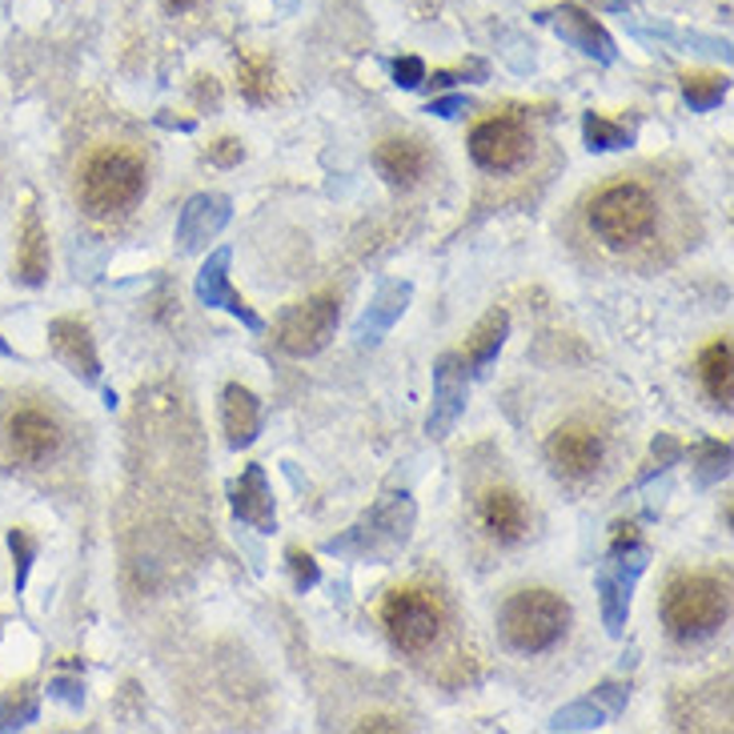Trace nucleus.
I'll list each match as a JSON object with an SVG mask.
<instances>
[{
    "label": "nucleus",
    "instance_id": "f257e3e1",
    "mask_svg": "<svg viewBox=\"0 0 734 734\" xmlns=\"http://www.w3.org/2000/svg\"><path fill=\"white\" fill-rule=\"evenodd\" d=\"M149 189V169L133 149L101 145L77 169V201L93 222H117L137 210Z\"/></svg>",
    "mask_w": 734,
    "mask_h": 734
},
{
    "label": "nucleus",
    "instance_id": "39448f33",
    "mask_svg": "<svg viewBox=\"0 0 734 734\" xmlns=\"http://www.w3.org/2000/svg\"><path fill=\"white\" fill-rule=\"evenodd\" d=\"M566 626H571V602L546 586L518 590L501 607V639L518 654H546L562 642Z\"/></svg>",
    "mask_w": 734,
    "mask_h": 734
},
{
    "label": "nucleus",
    "instance_id": "c85d7f7f",
    "mask_svg": "<svg viewBox=\"0 0 734 734\" xmlns=\"http://www.w3.org/2000/svg\"><path fill=\"white\" fill-rule=\"evenodd\" d=\"M36 719V690L29 682L12 687L0 702V731H21Z\"/></svg>",
    "mask_w": 734,
    "mask_h": 734
},
{
    "label": "nucleus",
    "instance_id": "20e7f679",
    "mask_svg": "<svg viewBox=\"0 0 734 734\" xmlns=\"http://www.w3.org/2000/svg\"><path fill=\"white\" fill-rule=\"evenodd\" d=\"M731 618V583L719 574L682 571L663 590V622L670 639L699 642Z\"/></svg>",
    "mask_w": 734,
    "mask_h": 734
},
{
    "label": "nucleus",
    "instance_id": "c9c22d12",
    "mask_svg": "<svg viewBox=\"0 0 734 734\" xmlns=\"http://www.w3.org/2000/svg\"><path fill=\"white\" fill-rule=\"evenodd\" d=\"M48 695H53V699H65V702H72V707H81V682H72V678H57V682H53V690H48Z\"/></svg>",
    "mask_w": 734,
    "mask_h": 734
},
{
    "label": "nucleus",
    "instance_id": "0eeeda50",
    "mask_svg": "<svg viewBox=\"0 0 734 734\" xmlns=\"http://www.w3.org/2000/svg\"><path fill=\"white\" fill-rule=\"evenodd\" d=\"M341 321L338 293H314L305 302L290 305L278 321V350L290 358H314L334 341Z\"/></svg>",
    "mask_w": 734,
    "mask_h": 734
},
{
    "label": "nucleus",
    "instance_id": "473e14b6",
    "mask_svg": "<svg viewBox=\"0 0 734 734\" xmlns=\"http://www.w3.org/2000/svg\"><path fill=\"white\" fill-rule=\"evenodd\" d=\"M389 72H394V84H402V89L426 84V65H421V57H397L394 65H389Z\"/></svg>",
    "mask_w": 734,
    "mask_h": 734
},
{
    "label": "nucleus",
    "instance_id": "aec40b11",
    "mask_svg": "<svg viewBox=\"0 0 734 734\" xmlns=\"http://www.w3.org/2000/svg\"><path fill=\"white\" fill-rule=\"evenodd\" d=\"M234 513L245 526H253L261 534L278 530V510H273V494H269L266 470L245 466L241 478L234 482Z\"/></svg>",
    "mask_w": 734,
    "mask_h": 734
},
{
    "label": "nucleus",
    "instance_id": "bb28decb",
    "mask_svg": "<svg viewBox=\"0 0 734 734\" xmlns=\"http://www.w3.org/2000/svg\"><path fill=\"white\" fill-rule=\"evenodd\" d=\"M726 93H731V77H723V72H687L682 77V101L695 113H711L714 105H723Z\"/></svg>",
    "mask_w": 734,
    "mask_h": 734
},
{
    "label": "nucleus",
    "instance_id": "2f4dec72",
    "mask_svg": "<svg viewBox=\"0 0 734 734\" xmlns=\"http://www.w3.org/2000/svg\"><path fill=\"white\" fill-rule=\"evenodd\" d=\"M285 558H290L293 586H297V590H314V586H317V578H321V571H317V562L309 558L305 550H290Z\"/></svg>",
    "mask_w": 734,
    "mask_h": 734
},
{
    "label": "nucleus",
    "instance_id": "4468645a",
    "mask_svg": "<svg viewBox=\"0 0 734 734\" xmlns=\"http://www.w3.org/2000/svg\"><path fill=\"white\" fill-rule=\"evenodd\" d=\"M478 526L482 534L494 538L498 546H513L522 542L530 530V510L518 489L510 486H489L478 494Z\"/></svg>",
    "mask_w": 734,
    "mask_h": 734
},
{
    "label": "nucleus",
    "instance_id": "5701e85b",
    "mask_svg": "<svg viewBox=\"0 0 734 734\" xmlns=\"http://www.w3.org/2000/svg\"><path fill=\"white\" fill-rule=\"evenodd\" d=\"M409 297H414V285L409 281H389V285H382V293L373 297V305L362 314V321H358V341H382L389 329H394V321L402 314H406Z\"/></svg>",
    "mask_w": 734,
    "mask_h": 734
},
{
    "label": "nucleus",
    "instance_id": "4c0bfd02",
    "mask_svg": "<svg viewBox=\"0 0 734 734\" xmlns=\"http://www.w3.org/2000/svg\"><path fill=\"white\" fill-rule=\"evenodd\" d=\"M362 731H402V723H394V719H365Z\"/></svg>",
    "mask_w": 734,
    "mask_h": 734
},
{
    "label": "nucleus",
    "instance_id": "412c9836",
    "mask_svg": "<svg viewBox=\"0 0 734 734\" xmlns=\"http://www.w3.org/2000/svg\"><path fill=\"white\" fill-rule=\"evenodd\" d=\"M222 426H225V438L234 450H245V445L257 442V433H261V402H257L253 389H245V385H225L222 394Z\"/></svg>",
    "mask_w": 734,
    "mask_h": 734
},
{
    "label": "nucleus",
    "instance_id": "f704fd0d",
    "mask_svg": "<svg viewBox=\"0 0 734 734\" xmlns=\"http://www.w3.org/2000/svg\"><path fill=\"white\" fill-rule=\"evenodd\" d=\"M426 113H438V117H458V113H466V97H438L426 105Z\"/></svg>",
    "mask_w": 734,
    "mask_h": 734
},
{
    "label": "nucleus",
    "instance_id": "a878e982",
    "mask_svg": "<svg viewBox=\"0 0 734 734\" xmlns=\"http://www.w3.org/2000/svg\"><path fill=\"white\" fill-rule=\"evenodd\" d=\"M237 89L249 105H266L278 97V69L273 60L261 57V53H241L237 57Z\"/></svg>",
    "mask_w": 734,
    "mask_h": 734
},
{
    "label": "nucleus",
    "instance_id": "e433bc0d",
    "mask_svg": "<svg viewBox=\"0 0 734 734\" xmlns=\"http://www.w3.org/2000/svg\"><path fill=\"white\" fill-rule=\"evenodd\" d=\"M630 546H639V526H634V522H618L610 550H630Z\"/></svg>",
    "mask_w": 734,
    "mask_h": 734
},
{
    "label": "nucleus",
    "instance_id": "f03ea898",
    "mask_svg": "<svg viewBox=\"0 0 734 734\" xmlns=\"http://www.w3.org/2000/svg\"><path fill=\"white\" fill-rule=\"evenodd\" d=\"M586 225L602 249L610 253H630L654 237L658 229V197L642 181H614L602 185L586 210Z\"/></svg>",
    "mask_w": 734,
    "mask_h": 734
},
{
    "label": "nucleus",
    "instance_id": "b1692460",
    "mask_svg": "<svg viewBox=\"0 0 734 734\" xmlns=\"http://www.w3.org/2000/svg\"><path fill=\"white\" fill-rule=\"evenodd\" d=\"M506 334H510V314H506V309H489V314L478 321V329H474L470 341H466V353H462L466 370L482 377L489 365L498 362L501 346H506Z\"/></svg>",
    "mask_w": 734,
    "mask_h": 734
},
{
    "label": "nucleus",
    "instance_id": "7c9ffc66",
    "mask_svg": "<svg viewBox=\"0 0 734 734\" xmlns=\"http://www.w3.org/2000/svg\"><path fill=\"white\" fill-rule=\"evenodd\" d=\"M9 550H12V558H16L12 586H16V590H24V583H29V571H33V558H36V542L24 534V530H9Z\"/></svg>",
    "mask_w": 734,
    "mask_h": 734
},
{
    "label": "nucleus",
    "instance_id": "423d86ee",
    "mask_svg": "<svg viewBox=\"0 0 734 734\" xmlns=\"http://www.w3.org/2000/svg\"><path fill=\"white\" fill-rule=\"evenodd\" d=\"M414 501L409 494H389L385 501H377L365 522H358L346 538L329 542V554H370V558H394L397 550L406 546L409 530H414Z\"/></svg>",
    "mask_w": 734,
    "mask_h": 734
},
{
    "label": "nucleus",
    "instance_id": "f3484780",
    "mask_svg": "<svg viewBox=\"0 0 734 734\" xmlns=\"http://www.w3.org/2000/svg\"><path fill=\"white\" fill-rule=\"evenodd\" d=\"M48 341H53V350H57L60 362L69 365L81 382H89V385L101 382V358H97L89 326L72 321V317H57V321L48 326Z\"/></svg>",
    "mask_w": 734,
    "mask_h": 734
},
{
    "label": "nucleus",
    "instance_id": "dca6fc26",
    "mask_svg": "<svg viewBox=\"0 0 734 734\" xmlns=\"http://www.w3.org/2000/svg\"><path fill=\"white\" fill-rule=\"evenodd\" d=\"M229 217H234V201L225 193H197L185 201V210L177 217V241L185 253H193L201 245H210V237L222 234Z\"/></svg>",
    "mask_w": 734,
    "mask_h": 734
},
{
    "label": "nucleus",
    "instance_id": "ea45409f",
    "mask_svg": "<svg viewBox=\"0 0 734 734\" xmlns=\"http://www.w3.org/2000/svg\"><path fill=\"white\" fill-rule=\"evenodd\" d=\"M193 4H197V0H169V9H177V12H189Z\"/></svg>",
    "mask_w": 734,
    "mask_h": 734
},
{
    "label": "nucleus",
    "instance_id": "6ab92c4d",
    "mask_svg": "<svg viewBox=\"0 0 734 734\" xmlns=\"http://www.w3.org/2000/svg\"><path fill=\"white\" fill-rule=\"evenodd\" d=\"M373 165H377V173H382L389 185L409 189L426 177V169H430V153H426V145L414 137H389L373 149Z\"/></svg>",
    "mask_w": 734,
    "mask_h": 734
},
{
    "label": "nucleus",
    "instance_id": "6e6552de",
    "mask_svg": "<svg viewBox=\"0 0 734 734\" xmlns=\"http://www.w3.org/2000/svg\"><path fill=\"white\" fill-rule=\"evenodd\" d=\"M530 153V125L522 113H494L470 133V157L486 173H513Z\"/></svg>",
    "mask_w": 734,
    "mask_h": 734
},
{
    "label": "nucleus",
    "instance_id": "1a4fd4ad",
    "mask_svg": "<svg viewBox=\"0 0 734 734\" xmlns=\"http://www.w3.org/2000/svg\"><path fill=\"white\" fill-rule=\"evenodd\" d=\"M4 442H9L12 462L21 466H45L48 458L60 454L65 445V426L53 409L45 406H16L4 421Z\"/></svg>",
    "mask_w": 734,
    "mask_h": 734
},
{
    "label": "nucleus",
    "instance_id": "393cba45",
    "mask_svg": "<svg viewBox=\"0 0 734 734\" xmlns=\"http://www.w3.org/2000/svg\"><path fill=\"white\" fill-rule=\"evenodd\" d=\"M731 338H714L707 350L699 353V385L707 389L714 406L731 409L734 397V370H731Z\"/></svg>",
    "mask_w": 734,
    "mask_h": 734
},
{
    "label": "nucleus",
    "instance_id": "ddd939ff",
    "mask_svg": "<svg viewBox=\"0 0 734 734\" xmlns=\"http://www.w3.org/2000/svg\"><path fill=\"white\" fill-rule=\"evenodd\" d=\"M193 293H197L201 305L234 314L245 329H253V334H257V329H266L261 314H253V309H249V302H245L241 293L229 285V249H217V253H210V261L201 266L197 281H193Z\"/></svg>",
    "mask_w": 734,
    "mask_h": 734
},
{
    "label": "nucleus",
    "instance_id": "72a5a7b5",
    "mask_svg": "<svg viewBox=\"0 0 734 734\" xmlns=\"http://www.w3.org/2000/svg\"><path fill=\"white\" fill-rule=\"evenodd\" d=\"M241 157H245L241 140H234V137H222L217 145H210V161L222 165V169H229V165H241Z\"/></svg>",
    "mask_w": 734,
    "mask_h": 734
},
{
    "label": "nucleus",
    "instance_id": "2eb2a0df",
    "mask_svg": "<svg viewBox=\"0 0 734 734\" xmlns=\"http://www.w3.org/2000/svg\"><path fill=\"white\" fill-rule=\"evenodd\" d=\"M538 21H546L566 45L586 53V57H595L598 65H614V57H618L614 36H610L586 9H578V4H562V9H554V12H542Z\"/></svg>",
    "mask_w": 734,
    "mask_h": 734
},
{
    "label": "nucleus",
    "instance_id": "c756f323",
    "mask_svg": "<svg viewBox=\"0 0 734 734\" xmlns=\"http://www.w3.org/2000/svg\"><path fill=\"white\" fill-rule=\"evenodd\" d=\"M731 474V445L726 442H707L699 450V486L726 478Z\"/></svg>",
    "mask_w": 734,
    "mask_h": 734
},
{
    "label": "nucleus",
    "instance_id": "9d476101",
    "mask_svg": "<svg viewBox=\"0 0 734 734\" xmlns=\"http://www.w3.org/2000/svg\"><path fill=\"white\" fill-rule=\"evenodd\" d=\"M602 458H607V433L598 430L595 421H566L546 442L550 470L566 482H583L598 474Z\"/></svg>",
    "mask_w": 734,
    "mask_h": 734
},
{
    "label": "nucleus",
    "instance_id": "f8f14e48",
    "mask_svg": "<svg viewBox=\"0 0 734 734\" xmlns=\"http://www.w3.org/2000/svg\"><path fill=\"white\" fill-rule=\"evenodd\" d=\"M466 397H470V370L462 362V353H442L433 362V406L430 418H426V433L430 438H445L454 430L458 418L466 414Z\"/></svg>",
    "mask_w": 734,
    "mask_h": 734
},
{
    "label": "nucleus",
    "instance_id": "7ed1b4c3",
    "mask_svg": "<svg viewBox=\"0 0 734 734\" xmlns=\"http://www.w3.org/2000/svg\"><path fill=\"white\" fill-rule=\"evenodd\" d=\"M385 634L402 654H430L442 646L445 630H450V602L442 590H433L430 583H406L394 586L377 607Z\"/></svg>",
    "mask_w": 734,
    "mask_h": 734
},
{
    "label": "nucleus",
    "instance_id": "58836bf2",
    "mask_svg": "<svg viewBox=\"0 0 734 734\" xmlns=\"http://www.w3.org/2000/svg\"><path fill=\"white\" fill-rule=\"evenodd\" d=\"M598 9H607V12H626V9H634L639 0H595Z\"/></svg>",
    "mask_w": 734,
    "mask_h": 734
},
{
    "label": "nucleus",
    "instance_id": "cd10ccee",
    "mask_svg": "<svg viewBox=\"0 0 734 734\" xmlns=\"http://www.w3.org/2000/svg\"><path fill=\"white\" fill-rule=\"evenodd\" d=\"M583 137L590 153H614V149H630V145H634V128H622L614 125V121L598 117V113H586Z\"/></svg>",
    "mask_w": 734,
    "mask_h": 734
},
{
    "label": "nucleus",
    "instance_id": "a211bd4d",
    "mask_svg": "<svg viewBox=\"0 0 734 734\" xmlns=\"http://www.w3.org/2000/svg\"><path fill=\"white\" fill-rule=\"evenodd\" d=\"M626 702H630V687L607 682V687H598L595 695H586L583 702H574V707L554 714L550 731H598L602 723H610V719H618V714L626 711Z\"/></svg>",
    "mask_w": 734,
    "mask_h": 734
},
{
    "label": "nucleus",
    "instance_id": "9b49d317",
    "mask_svg": "<svg viewBox=\"0 0 734 734\" xmlns=\"http://www.w3.org/2000/svg\"><path fill=\"white\" fill-rule=\"evenodd\" d=\"M646 571V550L630 546V550H610V558L602 562L598 571V602H602V622H607L610 634H622L630 618V598H634V583Z\"/></svg>",
    "mask_w": 734,
    "mask_h": 734
},
{
    "label": "nucleus",
    "instance_id": "4be33fe9",
    "mask_svg": "<svg viewBox=\"0 0 734 734\" xmlns=\"http://www.w3.org/2000/svg\"><path fill=\"white\" fill-rule=\"evenodd\" d=\"M16 278H21L24 285H45L48 278V234L36 205L24 210L21 245H16Z\"/></svg>",
    "mask_w": 734,
    "mask_h": 734
}]
</instances>
